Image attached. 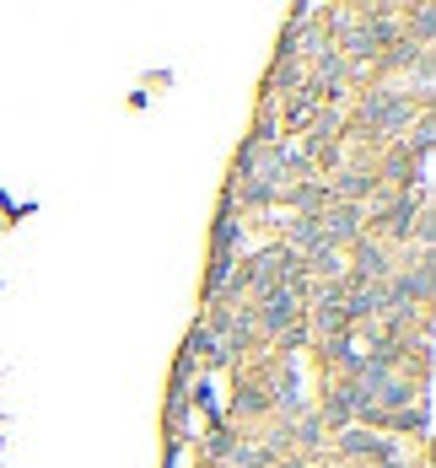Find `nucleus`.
I'll return each instance as SVG.
<instances>
[{"label":"nucleus","instance_id":"obj_6","mask_svg":"<svg viewBox=\"0 0 436 468\" xmlns=\"http://www.w3.org/2000/svg\"><path fill=\"white\" fill-rule=\"evenodd\" d=\"M426 54H431V48H420V44H409V38H399V44L388 48V65H393V70H404V65H420Z\"/></svg>","mask_w":436,"mask_h":468},{"label":"nucleus","instance_id":"obj_8","mask_svg":"<svg viewBox=\"0 0 436 468\" xmlns=\"http://www.w3.org/2000/svg\"><path fill=\"white\" fill-rule=\"evenodd\" d=\"M232 452H238V441H232L227 431H210V458H221V463H227Z\"/></svg>","mask_w":436,"mask_h":468},{"label":"nucleus","instance_id":"obj_1","mask_svg":"<svg viewBox=\"0 0 436 468\" xmlns=\"http://www.w3.org/2000/svg\"><path fill=\"white\" fill-rule=\"evenodd\" d=\"M409 113H415V102H409V92H399V87H372V92L361 97V124L378 141H399L409 130Z\"/></svg>","mask_w":436,"mask_h":468},{"label":"nucleus","instance_id":"obj_5","mask_svg":"<svg viewBox=\"0 0 436 468\" xmlns=\"http://www.w3.org/2000/svg\"><path fill=\"white\" fill-rule=\"evenodd\" d=\"M242 242V227L238 216H232V205L221 210V221H216V264H232V248Z\"/></svg>","mask_w":436,"mask_h":468},{"label":"nucleus","instance_id":"obj_10","mask_svg":"<svg viewBox=\"0 0 436 468\" xmlns=\"http://www.w3.org/2000/svg\"><path fill=\"white\" fill-rule=\"evenodd\" d=\"M388 468H399V463H388Z\"/></svg>","mask_w":436,"mask_h":468},{"label":"nucleus","instance_id":"obj_7","mask_svg":"<svg viewBox=\"0 0 436 468\" xmlns=\"http://www.w3.org/2000/svg\"><path fill=\"white\" fill-rule=\"evenodd\" d=\"M431 27H436V11L431 5H420V11H415V44L420 48H431Z\"/></svg>","mask_w":436,"mask_h":468},{"label":"nucleus","instance_id":"obj_3","mask_svg":"<svg viewBox=\"0 0 436 468\" xmlns=\"http://www.w3.org/2000/svg\"><path fill=\"white\" fill-rule=\"evenodd\" d=\"M318 242L324 248H356L361 242V205H335V210H318Z\"/></svg>","mask_w":436,"mask_h":468},{"label":"nucleus","instance_id":"obj_9","mask_svg":"<svg viewBox=\"0 0 436 468\" xmlns=\"http://www.w3.org/2000/svg\"><path fill=\"white\" fill-rule=\"evenodd\" d=\"M238 410H253V415H259V410H264V393H259V388H242Z\"/></svg>","mask_w":436,"mask_h":468},{"label":"nucleus","instance_id":"obj_4","mask_svg":"<svg viewBox=\"0 0 436 468\" xmlns=\"http://www.w3.org/2000/svg\"><path fill=\"white\" fill-rule=\"evenodd\" d=\"M415 221H420V194L399 188V194H393V205H388V216H383V232L393 237V242H409Z\"/></svg>","mask_w":436,"mask_h":468},{"label":"nucleus","instance_id":"obj_2","mask_svg":"<svg viewBox=\"0 0 436 468\" xmlns=\"http://www.w3.org/2000/svg\"><path fill=\"white\" fill-rule=\"evenodd\" d=\"M302 318V285H270L259 291V324L264 334H291Z\"/></svg>","mask_w":436,"mask_h":468}]
</instances>
